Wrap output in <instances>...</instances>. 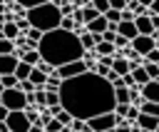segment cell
I'll return each mask as SVG.
<instances>
[{
    "label": "cell",
    "instance_id": "6da1fadb",
    "mask_svg": "<svg viewBox=\"0 0 159 132\" xmlns=\"http://www.w3.org/2000/svg\"><path fill=\"white\" fill-rule=\"evenodd\" d=\"M60 107L72 120H89L114 110V87L97 72H82L60 82Z\"/></svg>",
    "mask_w": 159,
    "mask_h": 132
},
{
    "label": "cell",
    "instance_id": "7a4b0ae2",
    "mask_svg": "<svg viewBox=\"0 0 159 132\" xmlns=\"http://www.w3.org/2000/svg\"><path fill=\"white\" fill-rule=\"evenodd\" d=\"M37 52H40V60L52 65V67H60L65 62H72V60H80L82 57V45L77 40L75 32H67V30H50V32H42L40 42H37Z\"/></svg>",
    "mask_w": 159,
    "mask_h": 132
},
{
    "label": "cell",
    "instance_id": "3957f363",
    "mask_svg": "<svg viewBox=\"0 0 159 132\" xmlns=\"http://www.w3.org/2000/svg\"><path fill=\"white\" fill-rule=\"evenodd\" d=\"M60 10L52 5V2H42V5H35L25 12V20L30 22V27L40 30V32H50L55 27H60Z\"/></svg>",
    "mask_w": 159,
    "mask_h": 132
},
{
    "label": "cell",
    "instance_id": "277c9868",
    "mask_svg": "<svg viewBox=\"0 0 159 132\" xmlns=\"http://www.w3.org/2000/svg\"><path fill=\"white\" fill-rule=\"evenodd\" d=\"M0 105L7 110V112H20V110H25V92H20L17 87H5L2 92H0Z\"/></svg>",
    "mask_w": 159,
    "mask_h": 132
},
{
    "label": "cell",
    "instance_id": "5b68a950",
    "mask_svg": "<svg viewBox=\"0 0 159 132\" xmlns=\"http://www.w3.org/2000/svg\"><path fill=\"white\" fill-rule=\"evenodd\" d=\"M82 72H87V65L82 62V60H72V62H65V65H60V67H55V77L62 82V80H70V77H77V75H82Z\"/></svg>",
    "mask_w": 159,
    "mask_h": 132
},
{
    "label": "cell",
    "instance_id": "8992f818",
    "mask_svg": "<svg viewBox=\"0 0 159 132\" xmlns=\"http://www.w3.org/2000/svg\"><path fill=\"white\" fill-rule=\"evenodd\" d=\"M5 127H7V132H27L30 130V122H27V117L20 110V112H7Z\"/></svg>",
    "mask_w": 159,
    "mask_h": 132
},
{
    "label": "cell",
    "instance_id": "52a82bcc",
    "mask_svg": "<svg viewBox=\"0 0 159 132\" xmlns=\"http://www.w3.org/2000/svg\"><path fill=\"white\" fill-rule=\"evenodd\" d=\"M87 127H89V132H102V130L114 127V112H104V115L89 117L87 120Z\"/></svg>",
    "mask_w": 159,
    "mask_h": 132
},
{
    "label": "cell",
    "instance_id": "ba28073f",
    "mask_svg": "<svg viewBox=\"0 0 159 132\" xmlns=\"http://www.w3.org/2000/svg\"><path fill=\"white\" fill-rule=\"evenodd\" d=\"M129 47H132L137 55H142V57H144L149 50H154V47H157V40H154V37H149V35H137L134 40H129Z\"/></svg>",
    "mask_w": 159,
    "mask_h": 132
},
{
    "label": "cell",
    "instance_id": "9c48e42d",
    "mask_svg": "<svg viewBox=\"0 0 159 132\" xmlns=\"http://www.w3.org/2000/svg\"><path fill=\"white\" fill-rule=\"evenodd\" d=\"M134 27H137V35H149V37H159V30H154L152 27V20H149V15H137L134 17Z\"/></svg>",
    "mask_w": 159,
    "mask_h": 132
},
{
    "label": "cell",
    "instance_id": "30bf717a",
    "mask_svg": "<svg viewBox=\"0 0 159 132\" xmlns=\"http://www.w3.org/2000/svg\"><path fill=\"white\" fill-rule=\"evenodd\" d=\"M139 95L147 102H159V80H149L147 85H142L139 87Z\"/></svg>",
    "mask_w": 159,
    "mask_h": 132
},
{
    "label": "cell",
    "instance_id": "8fae6325",
    "mask_svg": "<svg viewBox=\"0 0 159 132\" xmlns=\"http://www.w3.org/2000/svg\"><path fill=\"white\" fill-rule=\"evenodd\" d=\"M132 125H137L139 130H149V132H154V130H159V117H152V115H137V120L132 122Z\"/></svg>",
    "mask_w": 159,
    "mask_h": 132
},
{
    "label": "cell",
    "instance_id": "7c38bea8",
    "mask_svg": "<svg viewBox=\"0 0 159 132\" xmlns=\"http://www.w3.org/2000/svg\"><path fill=\"white\" fill-rule=\"evenodd\" d=\"M84 30L92 32V35H102V32L107 30V20H104V15H97L94 20H89V22L84 25Z\"/></svg>",
    "mask_w": 159,
    "mask_h": 132
},
{
    "label": "cell",
    "instance_id": "4fadbf2b",
    "mask_svg": "<svg viewBox=\"0 0 159 132\" xmlns=\"http://www.w3.org/2000/svg\"><path fill=\"white\" fill-rule=\"evenodd\" d=\"M15 65H17V57L15 55H0V77L2 75H12Z\"/></svg>",
    "mask_w": 159,
    "mask_h": 132
},
{
    "label": "cell",
    "instance_id": "5bb4252c",
    "mask_svg": "<svg viewBox=\"0 0 159 132\" xmlns=\"http://www.w3.org/2000/svg\"><path fill=\"white\" fill-rule=\"evenodd\" d=\"M117 35H122L124 40H134V37H137L134 22H117Z\"/></svg>",
    "mask_w": 159,
    "mask_h": 132
},
{
    "label": "cell",
    "instance_id": "9a60e30c",
    "mask_svg": "<svg viewBox=\"0 0 159 132\" xmlns=\"http://www.w3.org/2000/svg\"><path fill=\"white\" fill-rule=\"evenodd\" d=\"M109 70H112L114 75H119V77H122V75H127V72H129V62H127L124 57H112Z\"/></svg>",
    "mask_w": 159,
    "mask_h": 132
},
{
    "label": "cell",
    "instance_id": "2e32d148",
    "mask_svg": "<svg viewBox=\"0 0 159 132\" xmlns=\"http://www.w3.org/2000/svg\"><path fill=\"white\" fill-rule=\"evenodd\" d=\"M27 80H30L35 87H45V82H47V75H45L40 67H32V70H30V75H27Z\"/></svg>",
    "mask_w": 159,
    "mask_h": 132
},
{
    "label": "cell",
    "instance_id": "e0dca14e",
    "mask_svg": "<svg viewBox=\"0 0 159 132\" xmlns=\"http://www.w3.org/2000/svg\"><path fill=\"white\" fill-rule=\"evenodd\" d=\"M17 35H20V30L15 27V22H2V27H0V37H5V40L12 42Z\"/></svg>",
    "mask_w": 159,
    "mask_h": 132
},
{
    "label": "cell",
    "instance_id": "ac0fdd59",
    "mask_svg": "<svg viewBox=\"0 0 159 132\" xmlns=\"http://www.w3.org/2000/svg\"><path fill=\"white\" fill-rule=\"evenodd\" d=\"M20 62H27L30 67H35L40 62V52L37 50H20Z\"/></svg>",
    "mask_w": 159,
    "mask_h": 132
},
{
    "label": "cell",
    "instance_id": "d6986e66",
    "mask_svg": "<svg viewBox=\"0 0 159 132\" xmlns=\"http://www.w3.org/2000/svg\"><path fill=\"white\" fill-rule=\"evenodd\" d=\"M30 70H32V67H30L27 62H20V60H17V65H15V70H12V75H15V80L20 82V80H27V75H30Z\"/></svg>",
    "mask_w": 159,
    "mask_h": 132
},
{
    "label": "cell",
    "instance_id": "ffe728a7",
    "mask_svg": "<svg viewBox=\"0 0 159 132\" xmlns=\"http://www.w3.org/2000/svg\"><path fill=\"white\" fill-rule=\"evenodd\" d=\"M137 110H139L142 115H152V117H159V102H147V100H144V102H142Z\"/></svg>",
    "mask_w": 159,
    "mask_h": 132
},
{
    "label": "cell",
    "instance_id": "44dd1931",
    "mask_svg": "<svg viewBox=\"0 0 159 132\" xmlns=\"http://www.w3.org/2000/svg\"><path fill=\"white\" fill-rule=\"evenodd\" d=\"M129 75H132V80H134V85H147L149 82V77H147V72H144V67H134V70H129Z\"/></svg>",
    "mask_w": 159,
    "mask_h": 132
},
{
    "label": "cell",
    "instance_id": "7402d4cb",
    "mask_svg": "<svg viewBox=\"0 0 159 132\" xmlns=\"http://www.w3.org/2000/svg\"><path fill=\"white\" fill-rule=\"evenodd\" d=\"M114 105H129V90L124 85L114 87Z\"/></svg>",
    "mask_w": 159,
    "mask_h": 132
},
{
    "label": "cell",
    "instance_id": "603a6c76",
    "mask_svg": "<svg viewBox=\"0 0 159 132\" xmlns=\"http://www.w3.org/2000/svg\"><path fill=\"white\" fill-rule=\"evenodd\" d=\"M97 15H99V12H97L92 5H84V7H80V17H82V25H87V22H89V20H94Z\"/></svg>",
    "mask_w": 159,
    "mask_h": 132
},
{
    "label": "cell",
    "instance_id": "cb8c5ba5",
    "mask_svg": "<svg viewBox=\"0 0 159 132\" xmlns=\"http://www.w3.org/2000/svg\"><path fill=\"white\" fill-rule=\"evenodd\" d=\"M142 67H144V72H147L149 80H159V65H157V62H147V60H144Z\"/></svg>",
    "mask_w": 159,
    "mask_h": 132
},
{
    "label": "cell",
    "instance_id": "d4e9b609",
    "mask_svg": "<svg viewBox=\"0 0 159 132\" xmlns=\"http://www.w3.org/2000/svg\"><path fill=\"white\" fill-rule=\"evenodd\" d=\"M52 105H60V95L55 90H45V107H52Z\"/></svg>",
    "mask_w": 159,
    "mask_h": 132
},
{
    "label": "cell",
    "instance_id": "484cf974",
    "mask_svg": "<svg viewBox=\"0 0 159 132\" xmlns=\"http://www.w3.org/2000/svg\"><path fill=\"white\" fill-rule=\"evenodd\" d=\"M12 50H15V45H12L10 40L0 37V55H12Z\"/></svg>",
    "mask_w": 159,
    "mask_h": 132
},
{
    "label": "cell",
    "instance_id": "4316f807",
    "mask_svg": "<svg viewBox=\"0 0 159 132\" xmlns=\"http://www.w3.org/2000/svg\"><path fill=\"white\" fill-rule=\"evenodd\" d=\"M0 85H2V90L5 87H17V80H15V75H2L0 77Z\"/></svg>",
    "mask_w": 159,
    "mask_h": 132
},
{
    "label": "cell",
    "instance_id": "83f0119b",
    "mask_svg": "<svg viewBox=\"0 0 159 132\" xmlns=\"http://www.w3.org/2000/svg\"><path fill=\"white\" fill-rule=\"evenodd\" d=\"M89 5H92V7H94V10H97V12H99V15H102V12H107V10H109V2H107V0H92V2H89Z\"/></svg>",
    "mask_w": 159,
    "mask_h": 132
},
{
    "label": "cell",
    "instance_id": "f1b7e54d",
    "mask_svg": "<svg viewBox=\"0 0 159 132\" xmlns=\"http://www.w3.org/2000/svg\"><path fill=\"white\" fill-rule=\"evenodd\" d=\"M17 5H22L25 10H30V7H35V5H42V2H50V0H15Z\"/></svg>",
    "mask_w": 159,
    "mask_h": 132
},
{
    "label": "cell",
    "instance_id": "f546056e",
    "mask_svg": "<svg viewBox=\"0 0 159 132\" xmlns=\"http://www.w3.org/2000/svg\"><path fill=\"white\" fill-rule=\"evenodd\" d=\"M102 15H104V20H107V22H119V10H112V7H109V10H107V12H102Z\"/></svg>",
    "mask_w": 159,
    "mask_h": 132
},
{
    "label": "cell",
    "instance_id": "4dcf8cb0",
    "mask_svg": "<svg viewBox=\"0 0 159 132\" xmlns=\"http://www.w3.org/2000/svg\"><path fill=\"white\" fill-rule=\"evenodd\" d=\"M45 90H55V92H57V90H60V80H57L55 75H50L47 82H45Z\"/></svg>",
    "mask_w": 159,
    "mask_h": 132
},
{
    "label": "cell",
    "instance_id": "1f68e13d",
    "mask_svg": "<svg viewBox=\"0 0 159 132\" xmlns=\"http://www.w3.org/2000/svg\"><path fill=\"white\" fill-rule=\"evenodd\" d=\"M144 60H147V62H157V65H159V47H154V50H149V52L144 55Z\"/></svg>",
    "mask_w": 159,
    "mask_h": 132
},
{
    "label": "cell",
    "instance_id": "d6a6232c",
    "mask_svg": "<svg viewBox=\"0 0 159 132\" xmlns=\"http://www.w3.org/2000/svg\"><path fill=\"white\" fill-rule=\"evenodd\" d=\"M17 90H20V92H32L35 85H32L30 80H20V82H17Z\"/></svg>",
    "mask_w": 159,
    "mask_h": 132
},
{
    "label": "cell",
    "instance_id": "836d02e7",
    "mask_svg": "<svg viewBox=\"0 0 159 132\" xmlns=\"http://www.w3.org/2000/svg\"><path fill=\"white\" fill-rule=\"evenodd\" d=\"M97 65L109 67V65H112V55H97Z\"/></svg>",
    "mask_w": 159,
    "mask_h": 132
},
{
    "label": "cell",
    "instance_id": "e575fe53",
    "mask_svg": "<svg viewBox=\"0 0 159 132\" xmlns=\"http://www.w3.org/2000/svg\"><path fill=\"white\" fill-rule=\"evenodd\" d=\"M107 2L112 10H124V5H127V0H107Z\"/></svg>",
    "mask_w": 159,
    "mask_h": 132
},
{
    "label": "cell",
    "instance_id": "d590c367",
    "mask_svg": "<svg viewBox=\"0 0 159 132\" xmlns=\"http://www.w3.org/2000/svg\"><path fill=\"white\" fill-rule=\"evenodd\" d=\"M5 117H7V110L0 105V122H5Z\"/></svg>",
    "mask_w": 159,
    "mask_h": 132
},
{
    "label": "cell",
    "instance_id": "8d00e7d4",
    "mask_svg": "<svg viewBox=\"0 0 159 132\" xmlns=\"http://www.w3.org/2000/svg\"><path fill=\"white\" fill-rule=\"evenodd\" d=\"M137 2H139V5H144V7H147V5H149V2H152V0H137Z\"/></svg>",
    "mask_w": 159,
    "mask_h": 132
},
{
    "label": "cell",
    "instance_id": "74e56055",
    "mask_svg": "<svg viewBox=\"0 0 159 132\" xmlns=\"http://www.w3.org/2000/svg\"><path fill=\"white\" fill-rule=\"evenodd\" d=\"M12 2H15V0H2V5H5V7H7V5H12Z\"/></svg>",
    "mask_w": 159,
    "mask_h": 132
},
{
    "label": "cell",
    "instance_id": "f35d334b",
    "mask_svg": "<svg viewBox=\"0 0 159 132\" xmlns=\"http://www.w3.org/2000/svg\"><path fill=\"white\" fill-rule=\"evenodd\" d=\"M102 132H117V130H114V127H109V130H102Z\"/></svg>",
    "mask_w": 159,
    "mask_h": 132
},
{
    "label": "cell",
    "instance_id": "ab89813d",
    "mask_svg": "<svg viewBox=\"0 0 159 132\" xmlns=\"http://www.w3.org/2000/svg\"><path fill=\"white\" fill-rule=\"evenodd\" d=\"M0 92H2V85H0Z\"/></svg>",
    "mask_w": 159,
    "mask_h": 132
},
{
    "label": "cell",
    "instance_id": "60d3db41",
    "mask_svg": "<svg viewBox=\"0 0 159 132\" xmlns=\"http://www.w3.org/2000/svg\"><path fill=\"white\" fill-rule=\"evenodd\" d=\"M67 132H75V130H67Z\"/></svg>",
    "mask_w": 159,
    "mask_h": 132
},
{
    "label": "cell",
    "instance_id": "b9f144b4",
    "mask_svg": "<svg viewBox=\"0 0 159 132\" xmlns=\"http://www.w3.org/2000/svg\"><path fill=\"white\" fill-rule=\"evenodd\" d=\"M0 5H2V0H0Z\"/></svg>",
    "mask_w": 159,
    "mask_h": 132
}]
</instances>
